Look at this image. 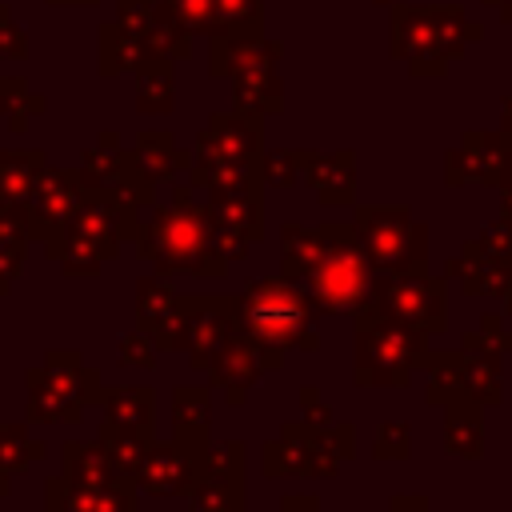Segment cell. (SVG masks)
Listing matches in <instances>:
<instances>
[{
  "instance_id": "cell-35",
  "label": "cell",
  "mask_w": 512,
  "mask_h": 512,
  "mask_svg": "<svg viewBox=\"0 0 512 512\" xmlns=\"http://www.w3.org/2000/svg\"><path fill=\"white\" fill-rule=\"evenodd\" d=\"M412 448V432L400 420H388L376 428V460H404Z\"/></svg>"
},
{
  "instance_id": "cell-18",
  "label": "cell",
  "mask_w": 512,
  "mask_h": 512,
  "mask_svg": "<svg viewBox=\"0 0 512 512\" xmlns=\"http://www.w3.org/2000/svg\"><path fill=\"white\" fill-rule=\"evenodd\" d=\"M212 392L204 384H180L172 392V440L200 452L212 436Z\"/></svg>"
},
{
  "instance_id": "cell-37",
  "label": "cell",
  "mask_w": 512,
  "mask_h": 512,
  "mask_svg": "<svg viewBox=\"0 0 512 512\" xmlns=\"http://www.w3.org/2000/svg\"><path fill=\"white\" fill-rule=\"evenodd\" d=\"M300 408H304L300 420H308V424H332V408L316 396V388H304L300 392Z\"/></svg>"
},
{
  "instance_id": "cell-20",
  "label": "cell",
  "mask_w": 512,
  "mask_h": 512,
  "mask_svg": "<svg viewBox=\"0 0 512 512\" xmlns=\"http://www.w3.org/2000/svg\"><path fill=\"white\" fill-rule=\"evenodd\" d=\"M324 248H328V224H320V228H304V224H284L280 228V276H288V280H304L308 272H312V264L324 256Z\"/></svg>"
},
{
  "instance_id": "cell-21",
  "label": "cell",
  "mask_w": 512,
  "mask_h": 512,
  "mask_svg": "<svg viewBox=\"0 0 512 512\" xmlns=\"http://www.w3.org/2000/svg\"><path fill=\"white\" fill-rule=\"evenodd\" d=\"M40 176H44V152H0V204L28 208Z\"/></svg>"
},
{
  "instance_id": "cell-12",
  "label": "cell",
  "mask_w": 512,
  "mask_h": 512,
  "mask_svg": "<svg viewBox=\"0 0 512 512\" xmlns=\"http://www.w3.org/2000/svg\"><path fill=\"white\" fill-rule=\"evenodd\" d=\"M196 476H200V452L184 448L180 440H152V448L132 480L140 492L168 500V496H188Z\"/></svg>"
},
{
  "instance_id": "cell-13",
  "label": "cell",
  "mask_w": 512,
  "mask_h": 512,
  "mask_svg": "<svg viewBox=\"0 0 512 512\" xmlns=\"http://www.w3.org/2000/svg\"><path fill=\"white\" fill-rule=\"evenodd\" d=\"M204 372H208V384H216V388L224 392V400H228L232 408H240V404L248 400V392L260 384L264 364H260L256 348H252L240 332H232V336L216 348V356L208 360Z\"/></svg>"
},
{
  "instance_id": "cell-31",
  "label": "cell",
  "mask_w": 512,
  "mask_h": 512,
  "mask_svg": "<svg viewBox=\"0 0 512 512\" xmlns=\"http://www.w3.org/2000/svg\"><path fill=\"white\" fill-rule=\"evenodd\" d=\"M200 472L244 476V444L240 440H208L200 448Z\"/></svg>"
},
{
  "instance_id": "cell-1",
  "label": "cell",
  "mask_w": 512,
  "mask_h": 512,
  "mask_svg": "<svg viewBox=\"0 0 512 512\" xmlns=\"http://www.w3.org/2000/svg\"><path fill=\"white\" fill-rule=\"evenodd\" d=\"M136 252L152 260L164 276H196V280H224L228 260L216 248V224L208 204H196L188 188H176L168 208H152L136 236Z\"/></svg>"
},
{
  "instance_id": "cell-6",
  "label": "cell",
  "mask_w": 512,
  "mask_h": 512,
  "mask_svg": "<svg viewBox=\"0 0 512 512\" xmlns=\"http://www.w3.org/2000/svg\"><path fill=\"white\" fill-rule=\"evenodd\" d=\"M356 452V428L292 420L260 448L264 476H332Z\"/></svg>"
},
{
  "instance_id": "cell-16",
  "label": "cell",
  "mask_w": 512,
  "mask_h": 512,
  "mask_svg": "<svg viewBox=\"0 0 512 512\" xmlns=\"http://www.w3.org/2000/svg\"><path fill=\"white\" fill-rule=\"evenodd\" d=\"M60 472L68 480L92 484V488H128V484H136L100 440H64V448H60Z\"/></svg>"
},
{
  "instance_id": "cell-4",
  "label": "cell",
  "mask_w": 512,
  "mask_h": 512,
  "mask_svg": "<svg viewBox=\"0 0 512 512\" xmlns=\"http://www.w3.org/2000/svg\"><path fill=\"white\" fill-rule=\"evenodd\" d=\"M428 336L376 312H356V384L360 388H404L420 364H428Z\"/></svg>"
},
{
  "instance_id": "cell-25",
  "label": "cell",
  "mask_w": 512,
  "mask_h": 512,
  "mask_svg": "<svg viewBox=\"0 0 512 512\" xmlns=\"http://www.w3.org/2000/svg\"><path fill=\"white\" fill-rule=\"evenodd\" d=\"M44 252H48V260H56V264L64 268V276H72V280H92V276H100V264H104V256H100L88 240L72 236L68 228L56 232V236H48V240H44Z\"/></svg>"
},
{
  "instance_id": "cell-2",
  "label": "cell",
  "mask_w": 512,
  "mask_h": 512,
  "mask_svg": "<svg viewBox=\"0 0 512 512\" xmlns=\"http://www.w3.org/2000/svg\"><path fill=\"white\" fill-rule=\"evenodd\" d=\"M312 300L288 276L248 280L236 296V332L256 348L264 372L284 364V352L316 348L320 336L312 328Z\"/></svg>"
},
{
  "instance_id": "cell-40",
  "label": "cell",
  "mask_w": 512,
  "mask_h": 512,
  "mask_svg": "<svg viewBox=\"0 0 512 512\" xmlns=\"http://www.w3.org/2000/svg\"><path fill=\"white\" fill-rule=\"evenodd\" d=\"M8 476H12V472H4V468H0V496H8V492H12V480H8Z\"/></svg>"
},
{
  "instance_id": "cell-5",
  "label": "cell",
  "mask_w": 512,
  "mask_h": 512,
  "mask_svg": "<svg viewBox=\"0 0 512 512\" xmlns=\"http://www.w3.org/2000/svg\"><path fill=\"white\" fill-rule=\"evenodd\" d=\"M28 424H60L80 420L100 396V372L80 360L72 348H48V356L28 368Z\"/></svg>"
},
{
  "instance_id": "cell-38",
  "label": "cell",
  "mask_w": 512,
  "mask_h": 512,
  "mask_svg": "<svg viewBox=\"0 0 512 512\" xmlns=\"http://www.w3.org/2000/svg\"><path fill=\"white\" fill-rule=\"evenodd\" d=\"M280 512H324L316 496H284L280 500Z\"/></svg>"
},
{
  "instance_id": "cell-19",
  "label": "cell",
  "mask_w": 512,
  "mask_h": 512,
  "mask_svg": "<svg viewBox=\"0 0 512 512\" xmlns=\"http://www.w3.org/2000/svg\"><path fill=\"white\" fill-rule=\"evenodd\" d=\"M300 160V176L308 180V188L320 196V204H352V188H356V168L352 156H312V152H296Z\"/></svg>"
},
{
  "instance_id": "cell-15",
  "label": "cell",
  "mask_w": 512,
  "mask_h": 512,
  "mask_svg": "<svg viewBox=\"0 0 512 512\" xmlns=\"http://www.w3.org/2000/svg\"><path fill=\"white\" fill-rule=\"evenodd\" d=\"M176 308H180V292L168 284L164 272H148L136 280V328L148 332L160 344V352L172 348Z\"/></svg>"
},
{
  "instance_id": "cell-33",
  "label": "cell",
  "mask_w": 512,
  "mask_h": 512,
  "mask_svg": "<svg viewBox=\"0 0 512 512\" xmlns=\"http://www.w3.org/2000/svg\"><path fill=\"white\" fill-rule=\"evenodd\" d=\"M296 180H300L296 152H268V156H260V184H268V188H292Z\"/></svg>"
},
{
  "instance_id": "cell-24",
  "label": "cell",
  "mask_w": 512,
  "mask_h": 512,
  "mask_svg": "<svg viewBox=\"0 0 512 512\" xmlns=\"http://www.w3.org/2000/svg\"><path fill=\"white\" fill-rule=\"evenodd\" d=\"M188 512H244V476L200 472L188 492Z\"/></svg>"
},
{
  "instance_id": "cell-11",
  "label": "cell",
  "mask_w": 512,
  "mask_h": 512,
  "mask_svg": "<svg viewBox=\"0 0 512 512\" xmlns=\"http://www.w3.org/2000/svg\"><path fill=\"white\" fill-rule=\"evenodd\" d=\"M260 164V112L236 108L232 116H212L196 140V164Z\"/></svg>"
},
{
  "instance_id": "cell-22",
  "label": "cell",
  "mask_w": 512,
  "mask_h": 512,
  "mask_svg": "<svg viewBox=\"0 0 512 512\" xmlns=\"http://www.w3.org/2000/svg\"><path fill=\"white\" fill-rule=\"evenodd\" d=\"M104 404V424L116 428H132V432H152V416H156V396L152 388H104L100 396Z\"/></svg>"
},
{
  "instance_id": "cell-32",
  "label": "cell",
  "mask_w": 512,
  "mask_h": 512,
  "mask_svg": "<svg viewBox=\"0 0 512 512\" xmlns=\"http://www.w3.org/2000/svg\"><path fill=\"white\" fill-rule=\"evenodd\" d=\"M136 104H140V112H168L172 108V80H168V68H160V76H156V68L152 72H144L140 76V84H136Z\"/></svg>"
},
{
  "instance_id": "cell-23",
  "label": "cell",
  "mask_w": 512,
  "mask_h": 512,
  "mask_svg": "<svg viewBox=\"0 0 512 512\" xmlns=\"http://www.w3.org/2000/svg\"><path fill=\"white\" fill-rule=\"evenodd\" d=\"M28 208H4L0 204V296L12 292L20 268H24V248H28Z\"/></svg>"
},
{
  "instance_id": "cell-7",
  "label": "cell",
  "mask_w": 512,
  "mask_h": 512,
  "mask_svg": "<svg viewBox=\"0 0 512 512\" xmlns=\"http://www.w3.org/2000/svg\"><path fill=\"white\" fill-rule=\"evenodd\" d=\"M352 232L368 252L376 272H416L424 268L428 232L408 216V208H356Z\"/></svg>"
},
{
  "instance_id": "cell-8",
  "label": "cell",
  "mask_w": 512,
  "mask_h": 512,
  "mask_svg": "<svg viewBox=\"0 0 512 512\" xmlns=\"http://www.w3.org/2000/svg\"><path fill=\"white\" fill-rule=\"evenodd\" d=\"M372 308L432 336L444 332L448 320V300H444V280H432L424 268L416 272H380L372 288Z\"/></svg>"
},
{
  "instance_id": "cell-10",
  "label": "cell",
  "mask_w": 512,
  "mask_h": 512,
  "mask_svg": "<svg viewBox=\"0 0 512 512\" xmlns=\"http://www.w3.org/2000/svg\"><path fill=\"white\" fill-rule=\"evenodd\" d=\"M88 196V184L80 176V168L72 172H60V168H44V176L36 180V192L28 200V236L32 240H48L56 232H64L72 224V216L80 212Z\"/></svg>"
},
{
  "instance_id": "cell-14",
  "label": "cell",
  "mask_w": 512,
  "mask_h": 512,
  "mask_svg": "<svg viewBox=\"0 0 512 512\" xmlns=\"http://www.w3.org/2000/svg\"><path fill=\"white\" fill-rule=\"evenodd\" d=\"M44 508L48 512H140L136 508V484L128 488H92L76 484L64 472L44 484Z\"/></svg>"
},
{
  "instance_id": "cell-3",
  "label": "cell",
  "mask_w": 512,
  "mask_h": 512,
  "mask_svg": "<svg viewBox=\"0 0 512 512\" xmlns=\"http://www.w3.org/2000/svg\"><path fill=\"white\" fill-rule=\"evenodd\" d=\"M300 288L312 300V308L324 316H356L360 308L372 304L376 268L360 248L352 224H328V248L300 280Z\"/></svg>"
},
{
  "instance_id": "cell-34",
  "label": "cell",
  "mask_w": 512,
  "mask_h": 512,
  "mask_svg": "<svg viewBox=\"0 0 512 512\" xmlns=\"http://www.w3.org/2000/svg\"><path fill=\"white\" fill-rule=\"evenodd\" d=\"M116 348H120V364H132V368H156V352H160V344H156L148 332H140V328L120 332Z\"/></svg>"
},
{
  "instance_id": "cell-28",
  "label": "cell",
  "mask_w": 512,
  "mask_h": 512,
  "mask_svg": "<svg viewBox=\"0 0 512 512\" xmlns=\"http://www.w3.org/2000/svg\"><path fill=\"white\" fill-rule=\"evenodd\" d=\"M36 460H44V444L28 432V424L0 420V468L16 476V472L32 468Z\"/></svg>"
},
{
  "instance_id": "cell-26",
  "label": "cell",
  "mask_w": 512,
  "mask_h": 512,
  "mask_svg": "<svg viewBox=\"0 0 512 512\" xmlns=\"http://www.w3.org/2000/svg\"><path fill=\"white\" fill-rule=\"evenodd\" d=\"M132 160H136V172H140L148 184L168 180V176H176L184 164H192L184 152H176L172 136H140V144L132 148Z\"/></svg>"
},
{
  "instance_id": "cell-27",
  "label": "cell",
  "mask_w": 512,
  "mask_h": 512,
  "mask_svg": "<svg viewBox=\"0 0 512 512\" xmlns=\"http://www.w3.org/2000/svg\"><path fill=\"white\" fill-rule=\"evenodd\" d=\"M444 408H448V416H444V448L452 456H480V416H476V404L456 396Z\"/></svg>"
},
{
  "instance_id": "cell-30",
  "label": "cell",
  "mask_w": 512,
  "mask_h": 512,
  "mask_svg": "<svg viewBox=\"0 0 512 512\" xmlns=\"http://www.w3.org/2000/svg\"><path fill=\"white\" fill-rule=\"evenodd\" d=\"M212 24L228 40H252L260 32V0H212Z\"/></svg>"
},
{
  "instance_id": "cell-9",
  "label": "cell",
  "mask_w": 512,
  "mask_h": 512,
  "mask_svg": "<svg viewBox=\"0 0 512 512\" xmlns=\"http://www.w3.org/2000/svg\"><path fill=\"white\" fill-rule=\"evenodd\" d=\"M232 332H236V296H224V292L180 296L168 352H184L192 368H208V360Z\"/></svg>"
},
{
  "instance_id": "cell-36",
  "label": "cell",
  "mask_w": 512,
  "mask_h": 512,
  "mask_svg": "<svg viewBox=\"0 0 512 512\" xmlns=\"http://www.w3.org/2000/svg\"><path fill=\"white\" fill-rule=\"evenodd\" d=\"M176 20L192 32L212 28V0H176Z\"/></svg>"
},
{
  "instance_id": "cell-39",
  "label": "cell",
  "mask_w": 512,
  "mask_h": 512,
  "mask_svg": "<svg viewBox=\"0 0 512 512\" xmlns=\"http://www.w3.org/2000/svg\"><path fill=\"white\" fill-rule=\"evenodd\" d=\"M392 512H428L424 496H392Z\"/></svg>"
},
{
  "instance_id": "cell-17",
  "label": "cell",
  "mask_w": 512,
  "mask_h": 512,
  "mask_svg": "<svg viewBox=\"0 0 512 512\" xmlns=\"http://www.w3.org/2000/svg\"><path fill=\"white\" fill-rule=\"evenodd\" d=\"M208 216L216 228L244 236L248 244L264 240V200L260 184L248 188H228V192H208Z\"/></svg>"
},
{
  "instance_id": "cell-29",
  "label": "cell",
  "mask_w": 512,
  "mask_h": 512,
  "mask_svg": "<svg viewBox=\"0 0 512 512\" xmlns=\"http://www.w3.org/2000/svg\"><path fill=\"white\" fill-rule=\"evenodd\" d=\"M96 440L120 460V468H124L128 476H136V468L144 464V456H148L156 432H132V428H116V424H104V420H100Z\"/></svg>"
}]
</instances>
